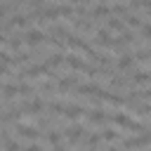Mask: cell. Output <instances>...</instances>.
Masks as SVG:
<instances>
[{
    "mask_svg": "<svg viewBox=\"0 0 151 151\" xmlns=\"http://www.w3.org/2000/svg\"><path fill=\"white\" fill-rule=\"evenodd\" d=\"M85 125H80L78 120L76 123H68L66 127H64V139L68 142V144H78V142H83V137H85Z\"/></svg>",
    "mask_w": 151,
    "mask_h": 151,
    "instance_id": "cell-1",
    "label": "cell"
},
{
    "mask_svg": "<svg viewBox=\"0 0 151 151\" xmlns=\"http://www.w3.org/2000/svg\"><path fill=\"white\" fill-rule=\"evenodd\" d=\"M85 118H87L90 125H106V123L111 120V116H109L101 106H90V109L85 111Z\"/></svg>",
    "mask_w": 151,
    "mask_h": 151,
    "instance_id": "cell-2",
    "label": "cell"
},
{
    "mask_svg": "<svg viewBox=\"0 0 151 151\" xmlns=\"http://www.w3.org/2000/svg\"><path fill=\"white\" fill-rule=\"evenodd\" d=\"M14 132H17V139H31V142H35L40 137V127L38 125H26V123H17Z\"/></svg>",
    "mask_w": 151,
    "mask_h": 151,
    "instance_id": "cell-3",
    "label": "cell"
},
{
    "mask_svg": "<svg viewBox=\"0 0 151 151\" xmlns=\"http://www.w3.org/2000/svg\"><path fill=\"white\" fill-rule=\"evenodd\" d=\"M24 40H26L28 47H42V45L47 42V33L40 31V28H28V31L24 33Z\"/></svg>",
    "mask_w": 151,
    "mask_h": 151,
    "instance_id": "cell-4",
    "label": "cell"
},
{
    "mask_svg": "<svg viewBox=\"0 0 151 151\" xmlns=\"http://www.w3.org/2000/svg\"><path fill=\"white\" fill-rule=\"evenodd\" d=\"M24 109H26V113L28 116H42L45 113V109H47V104H45V99L42 97H38V94H33L28 101H24Z\"/></svg>",
    "mask_w": 151,
    "mask_h": 151,
    "instance_id": "cell-5",
    "label": "cell"
},
{
    "mask_svg": "<svg viewBox=\"0 0 151 151\" xmlns=\"http://www.w3.org/2000/svg\"><path fill=\"white\" fill-rule=\"evenodd\" d=\"M71 71H76V73H87V68H90V64L83 59V57H78L76 52H71V54H66V61H64Z\"/></svg>",
    "mask_w": 151,
    "mask_h": 151,
    "instance_id": "cell-6",
    "label": "cell"
},
{
    "mask_svg": "<svg viewBox=\"0 0 151 151\" xmlns=\"http://www.w3.org/2000/svg\"><path fill=\"white\" fill-rule=\"evenodd\" d=\"M137 66V59H134V52H123L118 59H116V71L125 73V71H132Z\"/></svg>",
    "mask_w": 151,
    "mask_h": 151,
    "instance_id": "cell-7",
    "label": "cell"
},
{
    "mask_svg": "<svg viewBox=\"0 0 151 151\" xmlns=\"http://www.w3.org/2000/svg\"><path fill=\"white\" fill-rule=\"evenodd\" d=\"M76 92H78L80 97H87V99H90V97H99V94H101V85L94 83V80H92V83H78Z\"/></svg>",
    "mask_w": 151,
    "mask_h": 151,
    "instance_id": "cell-8",
    "label": "cell"
},
{
    "mask_svg": "<svg viewBox=\"0 0 151 151\" xmlns=\"http://www.w3.org/2000/svg\"><path fill=\"white\" fill-rule=\"evenodd\" d=\"M85 111H87V109H85L83 104H76V101H73V104H66V109H64V118H66L68 123H76V120H80V118L85 116Z\"/></svg>",
    "mask_w": 151,
    "mask_h": 151,
    "instance_id": "cell-9",
    "label": "cell"
},
{
    "mask_svg": "<svg viewBox=\"0 0 151 151\" xmlns=\"http://www.w3.org/2000/svg\"><path fill=\"white\" fill-rule=\"evenodd\" d=\"M113 35H111V31L109 28H99L97 33H94V42L99 45V47H104V50H113Z\"/></svg>",
    "mask_w": 151,
    "mask_h": 151,
    "instance_id": "cell-10",
    "label": "cell"
},
{
    "mask_svg": "<svg viewBox=\"0 0 151 151\" xmlns=\"http://www.w3.org/2000/svg\"><path fill=\"white\" fill-rule=\"evenodd\" d=\"M76 87H78V76H76V73L64 76V78L57 80V90H59L61 94H66V92H71V90H76Z\"/></svg>",
    "mask_w": 151,
    "mask_h": 151,
    "instance_id": "cell-11",
    "label": "cell"
},
{
    "mask_svg": "<svg viewBox=\"0 0 151 151\" xmlns=\"http://www.w3.org/2000/svg\"><path fill=\"white\" fill-rule=\"evenodd\" d=\"M111 120H113V125H116V127H120V130H130V125H132V120H134V118H130L125 111H116V113L111 116Z\"/></svg>",
    "mask_w": 151,
    "mask_h": 151,
    "instance_id": "cell-12",
    "label": "cell"
},
{
    "mask_svg": "<svg viewBox=\"0 0 151 151\" xmlns=\"http://www.w3.org/2000/svg\"><path fill=\"white\" fill-rule=\"evenodd\" d=\"M24 33H9L7 35V47L5 50H9V52H19L21 47H24Z\"/></svg>",
    "mask_w": 151,
    "mask_h": 151,
    "instance_id": "cell-13",
    "label": "cell"
},
{
    "mask_svg": "<svg viewBox=\"0 0 151 151\" xmlns=\"http://www.w3.org/2000/svg\"><path fill=\"white\" fill-rule=\"evenodd\" d=\"M132 83L134 85H149L151 83V71H144V68H132Z\"/></svg>",
    "mask_w": 151,
    "mask_h": 151,
    "instance_id": "cell-14",
    "label": "cell"
},
{
    "mask_svg": "<svg viewBox=\"0 0 151 151\" xmlns=\"http://www.w3.org/2000/svg\"><path fill=\"white\" fill-rule=\"evenodd\" d=\"M113 12H111V7L106 5V2H99V5H94L92 9H90V17L92 19H104V17H111Z\"/></svg>",
    "mask_w": 151,
    "mask_h": 151,
    "instance_id": "cell-15",
    "label": "cell"
},
{
    "mask_svg": "<svg viewBox=\"0 0 151 151\" xmlns=\"http://www.w3.org/2000/svg\"><path fill=\"white\" fill-rule=\"evenodd\" d=\"M61 139H64V130H59V127H50V130L45 132V142H47L50 146L61 144Z\"/></svg>",
    "mask_w": 151,
    "mask_h": 151,
    "instance_id": "cell-16",
    "label": "cell"
},
{
    "mask_svg": "<svg viewBox=\"0 0 151 151\" xmlns=\"http://www.w3.org/2000/svg\"><path fill=\"white\" fill-rule=\"evenodd\" d=\"M64 61H66V54H61V52H52V54L45 57V66H47V68H57V66H61Z\"/></svg>",
    "mask_w": 151,
    "mask_h": 151,
    "instance_id": "cell-17",
    "label": "cell"
},
{
    "mask_svg": "<svg viewBox=\"0 0 151 151\" xmlns=\"http://www.w3.org/2000/svg\"><path fill=\"white\" fill-rule=\"evenodd\" d=\"M2 97L7 101H14L19 97V83H5L2 85Z\"/></svg>",
    "mask_w": 151,
    "mask_h": 151,
    "instance_id": "cell-18",
    "label": "cell"
},
{
    "mask_svg": "<svg viewBox=\"0 0 151 151\" xmlns=\"http://www.w3.org/2000/svg\"><path fill=\"white\" fill-rule=\"evenodd\" d=\"M106 28H109V31H116V33H123L127 26H125V21H120L116 14H111V17H106Z\"/></svg>",
    "mask_w": 151,
    "mask_h": 151,
    "instance_id": "cell-19",
    "label": "cell"
},
{
    "mask_svg": "<svg viewBox=\"0 0 151 151\" xmlns=\"http://www.w3.org/2000/svg\"><path fill=\"white\" fill-rule=\"evenodd\" d=\"M99 142H101V134H94V132H85V137H83V146H85L87 151L97 149Z\"/></svg>",
    "mask_w": 151,
    "mask_h": 151,
    "instance_id": "cell-20",
    "label": "cell"
},
{
    "mask_svg": "<svg viewBox=\"0 0 151 151\" xmlns=\"http://www.w3.org/2000/svg\"><path fill=\"white\" fill-rule=\"evenodd\" d=\"M99 134H101V139H104V142H120V137H123L116 127H104Z\"/></svg>",
    "mask_w": 151,
    "mask_h": 151,
    "instance_id": "cell-21",
    "label": "cell"
},
{
    "mask_svg": "<svg viewBox=\"0 0 151 151\" xmlns=\"http://www.w3.org/2000/svg\"><path fill=\"white\" fill-rule=\"evenodd\" d=\"M123 19H125V26H127V28H139V26L144 24V21L139 19V14H134V12H127Z\"/></svg>",
    "mask_w": 151,
    "mask_h": 151,
    "instance_id": "cell-22",
    "label": "cell"
},
{
    "mask_svg": "<svg viewBox=\"0 0 151 151\" xmlns=\"http://www.w3.org/2000/svg\"><path fill=\"white\" fill-rule=\"evenodd\" d=\"M64 109H66V104H61V101H50L47 104V111H50V116L54 118V116H64Z\"/></svg>",
    "mask_w": 151,
    "mask_h": 151,
    "instance_id": "cell-23",
    "label": "cell"
},
{
    "mask_svg": "<svg viewBox=\"0 0 151 151\" xmlns=\"http://www.w3.org/2000/svg\"><path fill=\"white\" fill-rule=\"evenodd\" d=\"M111 12H113L116 17H125V14L132 12V9H130V5H125V2H113V5H111Z\"/></svg>",
    "mask_w": 151,
    "mask_h": 151,
    "instance_id": "cell-24",
    "label": "cell"
},
{
    "mask_svg": "<svg viewBox=\"0 0 151 151\" xmlns=\"http://www.w3.org/2000/svg\"><path fill=\"white\" fill-rule=\"evenodd\" d=\"M2 149H5V151H21V139H12V137H9V139L2 144Z\"/></svg>",
    "mask_w": 151,
    "mask_h": 151,
    "instance_id": "cell-25",
    "label": "cell"
},
{
    "mask_svg": "<svg viewBox=\"0 0 151 151\" xmlns=\"http://www.w3.org/2000/svg\"><path fill=\"white\" fill-rule=\"evenodd\" d=\"M139 33H142V38H144V40H149V42H151V24H142V26H139Z\"/></svg>",
    "mask_w": 151,
    "mask_h": 151,
    "instance_id": "cell-26",
    "label": "cell"
},
{
    "mask_svg": "<svg viewBox=\"0 0 151 151\" xmlns=\"http://www.w3.org/2000/svg\"><path fill=\"white\" fill-rule=\"evenodd\" d=\"M7 12H9V7H7V2H0V21L7 17Z\"/></svg>",
    "mask_w": 151,
    "mask_h": 151,
    "instance_id": "cell-27",
    "label": "cell"
},
{
    "mask_svg": "<svg viewBox=\"0 0 151 151\" xmlns=\"http://www.w3.org/2000/svg\"><path fill=\"white\" fill-rule=\"evenodd\" d=\"M139 97H142L144 101H151V87H149V90H139Z\"/></svg>",
    "mask_w": 151,
    "mask_h": 151,
    "instance_id": "cell-28",
    "label": "cell"
},
{
    "mask_svg": "<svg viewBox=\"0 0 151 151\" xmlns=\"http://www.w3.org/2000/svg\"><path fill=\"white\" fill-rule=\"evenodd\" d=\"M24 151H42V146H40V144H28Z\"/></svg>",
    "mask_w": 151,
    "mask_h": 151,
    "instance_id": "cell-29",
    "label": "cell"
},
{
    "mask_svg": "<svg viewBox=\"0 0 151 151\" xmlns=\"http://www.w3.org/2000/svg\"><path fill=\"white\" fill-rule=\"evenodd\" d=\"M68 2H71L73 7H76V5H90V0H68Z\"/></svg>",
    "mask_w": 151,
    "mask_h": 151,
    "instance_id": "cell-30",
    "label": "cell"
},
{
    "mask_svg": "<svg viewBox=\"0 0 151 151\" xmlns=\"http://www.w3.org/2000/svg\"><path fill=\"white\" fill-rule=\"evenodd\" d=\"M52 151H66V146H64V144H54V146H52Z\"/></svg>",
    "mask_w": 151,
    "mask_h": 151,
    "instance_id": "cell-31",
    "label": "cell"
},
{
    "mask_svg": "<svg viewBox=\"0 0 151 151\" xmlns=\"http://www.w3.org/2000/svg\"><path fill=\"white\" fill-rule=\"evenodd\" d=\"M104 151H123V146H120V149H118V146H113V144H111V146H106V149H104Z\"/></svg>",
    "mask_w": 151,
    "mask_h": 151,
    "instance_id": "cell-32",
    "label": "cell"
},
{
    "mask_svg": "<svg viewBox=\"0 0 151 151\" xmlns=\"http://www.w3.org/2000/svg\"><path fill=\"white\" fill-rule=\"evenodd\" d=\"M99 2H106V0H99Z\"/></svg>",
    "mask_w": 151,
    "mask_h": 151,
    "instance_id": "cell-33",
    "label": "cell"
},
{
    "mask_svg": "<svg viewBox=\"0 0 151 151\" xmlns=\"http://www.w3.org/2000/svg\"><path fill=\"white\" fill-rule=\"evenodd\" d=\"M149 14H151V12H149Z\"/></svg>",
    "mask_w": 151,
    "mask_h": 151,
    "instance_id": "cell-34",
    "label": "cell"
}]
</instances>
